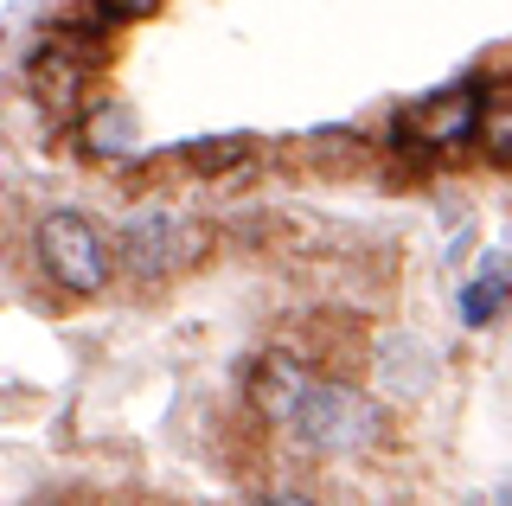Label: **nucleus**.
I'll return each instance as SVG.
<instances>
[{"label":"nucleus","instance_id":"f257e3e1","mask_svg":"<svg viewBox=\"0 0 512 506\" xmlns=\"http://www.w3.org/2000/svg\"><path fill=\"white\" fill-rule=\"evenodd\" d=\"M288 436L314 455H359L384 436V410L365 398V391L340 385V378H314V391H308V404L295 410Z\"/></svg>","mask_w":512,"mask_h":506},{"label":"nucleus","instance_id":"f03ea898","mask_svg":"<svg viewBox=\"0 0 512 506\" xmlns=\"http://www.w3.org/2000/svg\"><path fill=\"white\" fill-rule=\"evenodd\" d=\"M32 250H39V270L71 295H96L109 282V244L84 212H45L32 231Z\"/></svg>","mask_w":512,"mask_h":506},{"label":"nucleus","instance_id":"7ed1b4c3","mask_svg":"<svg viewBox=\"0 0 512 506\" xmlns=\"http://www.w3.org/2000/svg\"><path fill=\"white\" fill-rule=\"evenodd\" d=\"M199 257H205V231L180 212H141L122 225V270L141 282H160Z\"/></svg>","mask_w":512,"mask_h":506},{"label":"nucleus","instance_id":"20e7f679","mask_svg":"<svg viewBox=\"0 0 512 506\" xmlns=\"http://www.w3.org/2000/svg\"><path fill=\"white\" fill-rule=\"evenodd\" d=\"M480 90L474 84H455V90H442V97H429V103H416L404 122H397V135H410V141H423V148H461L468 135H480Z\"/></svg>","mask_w":512,"mask_h":506},{"label":"nucleus","instance_id":"39448f33","mask_svg":"<svg viewBox=\"0 0 512 506\" xmlns=\"http://www.w3.org/2000/svg\"><path fill=\"white\" fill-rule=\"evenodd\" d=\"M308 391H314V372L301 366L295 353H263L256 359V372H250V404L263 410L269 423H295V410L308 404Z\"/></svg>","mask_w":512,"mask_h":506},{"label":"nucleus","instance_id":"423d86ee","mask_svg":"<svg viewBox=\"0 0 512 506\" xmlns=\"http://www.w3.org/2000/svg\"><path fill=\"white\" fill-rule=\"evenodd\" d=\"M436 353H423L410 334H384L378 340V385L397 391V398H423V391H436Z\"/></svg>","mask_w":512,"mask_h":506},{"label":"nucleus","instance_id":"0eeeda50","mask_svg":"<svg viewBox=\"0 0 512 506\" xmlns=\"http://www.w3.org/2000/svg\"><path fill=\"white\" fill-rule=\"evenodd\" d=\"M32 97L45 103V116H71L77 97H84V71L64 52H39L32 58Z\"/></svg>","mask_w":512,"mask_h":506},{"label":"nucleus","instance_id":"6e6552de","mask_svg":"<svg viewBox=\"0 0 512 506\" xmlns=\"http://www.w3.org/2000/svg\"><path fill=\"white\" fill-rule=\"evenodd\" d=\"M506 282H512V263L506 257H487L468 276V289H461V321H468V327H487L493 314H500V302H506Z\"/></svg>","mask_w":512,"mask_h":506},{"label":"nucleus","instance_id":"1a4fd4ad","mask_svg":"<svg viewBox=\"0 0 512 506\" xmlns=\"http://www.w3.org/2000/svg\"><path fill=\"white\" fill-rule=\"evenodd\" d=\"M84 148L103 154V161H122V154H135V116H128L122 103H103L84 116Z\"/></svg>","mask_w":512,"mask_h":506},{"label":"nucleus","instance_id":"9d476101","mask_svg":"<svg viewBox=\"0 0 512 506\" xmlns=\"http://www.w3.org/2000/svg\"><path fill=\"white\" fill-rule=\"evenodd\" d=\"M480 148H487L493 167H512V103L487 109V122H480Z\"/></svg>","mask_w":512,"mask_h":506},{"label":"nucleus","instance_id":"9b49d317","mask_svg":"<svg viewBox=\"0 0 512 506\" xmlns=\"http://www.w3.org/2000/svg\"><path fill=\"white\" fill-rule=\"evenodd\" d=\"M244 154H250V141H244V135H224V141H192L186 161L199 167V173H218V167H237Z\"/></svg>","mask_w":512,"mask_h":506},{"label":"nucleus","instance_id":"f8f14e48","mask_svg":"<svg viewBox=\"0 0 512 506\" xmlns=\"http://www.w3.org/2000/svg\"><path fill=\"white\" fill-rule=\"evenodd\" d=\"M96 7H103L109 20H148V13L160 7V0H96Z\"/></svg>","mask_w":512,"mask_h":506},{"label":"nucleus","instance_id":"ddd939ff","mask_svg":"<svg viewBox=\"0 0 512 506\" xmlns=\"http://www.w3.org/2000/svg\"><path fill=\"white\" fill-rule=\"evenodd\" d=\"M263 506H314V500H308V494H269Z\"/></svg>","mask_w":512,"mask_h":506}]
</instances>
